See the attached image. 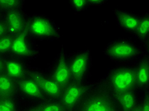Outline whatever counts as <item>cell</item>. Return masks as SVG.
<instances>
[{
  "mask_svg": "<svg viewBox=\"0 0 149 111\" xmlns=\"http://www.w3.org/2000/svg\"><path fill=\"white\" fill-rule=\"evenodd\" d=\"M78 107L79 111H120L112 93L103 84L88 88Z\"/></svg>",
  "mask_w": 149,
  "mask_h": 111,
  "instance_id": "obj_1",
  "label": "cell"
},
{
  "mask_svg": "<svg viewBox=\"0 0 149 111\" xmlns=\"http://www.w3.org/2000/svg\"><path fill=\"white\" fill-rule=\"evenodd\" d=\"M105 55L113 61L127 62L136 59L141 50L136 43L126 38L113 40L104 49Z\"/></svg>",
  "mask_w": 149,
  "mask_h": 111,
  "instance_id": "obj_2",
  "label": "cell"
},
{
  "mask_svg": "<svg viewBox=\"0 0 149 111\" xmlns=\"http://www.w3.org/2000/svg\"><path fill=\"white\" fill-rule=\"evenodd\" d=\"M107 87L111 93H121L134 90L136 86V69L121 67L113 70L108 74Z\"/></svg>",
  "mask_w": 149,
  "mask_h": 111,
  "instance_id": "obj_3",
  "label": "cell"
},
{
  "mask_svg": "<svg viewBox=\"0 0 149 111\" xmlns=\"http://www.w3.org/2000/svg\"><path fill=\"white\" fill-rule=\"evenodd\" d=\"M89 51L80 50L74 53L68 62L72 81L83 83L91 65Z\"/></svg>",
  "mask_w": 149,
  "mask_h": 111,
  "instance_id": "obj_4",
  "label": "cell"
},
{
  "mask_svg": "<svg viewBox=\"0 0 149 111\" xmlns=\"http://www.w3.org/2000/svg\"><path fill=\"white\" fill-rule=\"evenodd\" d=\"M28 33L41 38H54L59 36L58 30L54 23L48 18L36 16L26 23Z\"/></svg>",
  "mask_w": 149,
  "mask_h": 111,
  "instance_id": "obj_5",
  "label": "cell"
},
{
  "mask_svg": "<svg viewBox=\"0 0 149 111\" xmlns=\"http://www.w3.org/2000/svg\"><path fill=\"white\" fill-rule=\"evenodd\" d=\"M87 90L88 87L83 83L71 81L64 89L60 102L66 111H72L79 105Z\"/></svg>",
  "mask_w": 149,
  "mask_h": 111,
  "instance_id": "obj_6",
  "label": "cell"
},
{
  "mask_svg": "<svg viewBox=\"0 0 149 111\" xmlns=\"http://www.w3.org/2000/svg\"><path fill=\"white\" fill-rule=\"evenodd\" d=\"M52 79L63 90L72 81L68 62L66 59V53L63 48L54 67Z\"/></svg>",
  "mask_w": 149,
  "mask_h": 111,
  "instance_id": "obj_7",
  "label": "cell"
},
{
  "mask_svg": "<svg viewBox=\"0 0 149 111\" xmlns=\"http://www.w3.org/2000/svg\"><path fill=\"white\" fill-rule=\"evenodd\" d=\"M28 74L30 78L35 81L42 92L52 98H59L61 96L63 90L52 78H49L36 71H28Z\"/></svg>",
  "mask_w": 149,
  "mask_h": 111,
  "instance_id": "obj_8",
  "label": "cell"
},
{
  "mask_svg": "<svg viewBox=\"0 0 149 111\" xmlns=\"http://www.w3.org/2000/svg\"><path fill=\"white\" fill-rule=\"evenodd\" d=\"M116 21L124 31L134 34L140 21L141 16L133 12L117 9L114 10Z\"/></svg>",
  "mask_w": 149,
  "mask_h": 111,
  "instance_id": "obj_9",
  "label": "cell"
},
{
  "mask_svg": "<svg viewBox=\"0 0 149 111\" xmlns=\"http://www.w3.org/2000/svg\"><path fill=\"white\" fill-rule=\"evenodd\" d=\"M28 29L26 25L24 31L15 37L11 51L15 55L23 58H30L33 56L34 51L28 41Z\"/></svg>",
  "mask_w": 149,
  "mask_h": 111,
  "instance_id": "obj_10",
  "label": "cell"
},
{
  "mask_svg": "<svg viewBox=\"0 0 149 111\" xmlns=\"http://www.w3.org/2000/svg\"><path fill=\"white\" fill-rule=\"evenodd\" d=\"M5 22L8 34L13 37L18 36L26 28L23 15L19 10L7 11Z\"/></svg>",
  "mask_w": 149,
  "mask_h": 111,
  "instance_id": "obj_11",
  "label": "cell"
},
{
  "mask_svg": "<svg viewBox=\"0 0 149 111\" xmlns=\"http://www.w3.org/2000/svg\"><path fill=\"white\" fill-rule=\"evenodd\" d=\"M18 85L22 92L33 98L43 99V92L37 83L31 78H24L17 81Z\"/></svg>",
  "mask_w": 149,
  "mask_h": 111,
  "instance_id": "obj_12",
  "label": "cell"
},
{
  "mask_svg": "<svg viewBox=\"0 0 149 111\" xmlns=\"http://www.w3.org/2000/svg\"><path fill=\"white\" fill-rule=\"evenodd\" d=\"M113 95L120 111H132L137 105L136 97L134 91L115 93Z\"/></svg>",
  "mask_w": 149,
  "mask_h": 111,
  "instance_id": "obj_13",
  "label": "cell"
},
{
  "mask_svg": "<svg viewBox=\"0 0 149 111\" xmlns=\"http://www.w3.org/2000/svg\"><path fill=\"white\" fill-rule=\"evenodd\" d=\"M136 86L147 88L149 83V60L147 57L142 59L136 69Z\"/></svg>",
  "mask_w": 149,
  "mask_h": 111,
  "instance_id": "obj_14",
  "label": "cell"
},
{
  "mask_svg": "<svg viewBox=\"0 0 149 111\" xmlns=\"http://www.w3.org/2000/svg\"><path fill=\"white\" fill-rule=\"evenodd\" d=\"M6 74L13 79L19 81L25 78V70L21 62L15 60H10L5 65Z\"/></svg>",
  "mask_w": 149,
  "mask_h": 111,
  "instance_id": "obj_15",
  "label": "cell"
},
{
  "mask_svg": "<svg viewBox=\"0 0 149 111\" xmlns=\"http://www.w3.org/2000/svg\"><path fill=\"white\" fill-rule=\"evenodd\" d=\"M15 90V80L6 74H0V97H11Z\"/></svg>",
  "mask_w": 149,
  "mask_h": 111,
  "instance_id": "obj_16",
  "label": "cell"
},
{
  "mask_svg": "<svg viewBox=\"0 0 149 111\" xmlns=\"http://www.w3.org/2000/svg\"><path fill=\"white\" fill-rule=\"evenodd\" d=\"M136 38L143 43H147L149 37V16L146 14L141 16L138 28L134 32Z\"/></svg>",
  "mask_w": 149,
  "mask_h": 111,
  "instance_id": "obj_17",
  "label": "cell"
},
{
  "mask_svg": "<svg viewBox=\"0 0 149 111\" xmlns=\"http://www.w3.org/2000/svg\"><path fill=\"white\" fill-rule=\"evenodd\" d=\"M0 111H16V105L11 97H0Z\"/></svg>",
  "mask_w": 149,
  "mask_h": 111,
  "instance_id": "obj_18",
  "label": "cell"
},
{
  "mask_svg": "<svg viewBox=\"0 0 149 111\" xmlns=\"http://www.w3.org/2000/svg\"><path fill=\"white\" fill-rule=\"evenodd\" d=\"M14 38L15 37L9 34L0 38V53H6L11 50Z\"/></svg>",
  "mask_w": 149,
  "mask_h": 111,
  "instance_id": "obj_19",
  "label": "cell"
},
{
  "mask_svg": "<svg viewBox=\"0 0 149 111\" xmlns=\"http://www.w3.org/2000/svg\"><path fill=\"white\" fill-rule=\"evenodd\" d=\"M40 111H66L60 102H50L40 106Z\"/></svg>",
  "mask_w": 149,
  "mask_h": 111,
  "instance_id": "obj_20",
  "label": "cell"
},
{
  "mask_svg": "<svg viewBox=\"0 0 149 111\" xmlns=\"http://www.w3.org/2000/svg\"><path fill=\"white\" fill-rule=\"evenodd\" d=\"M21 2L18 0H0V8L7 11L18 10Z\"/></svg>",
  "mask_w": 149,
  "mask_h": 111,
  "instance_id": "obj_21",
  "label": "cell"
},
{
  "mask_svg": "<svg viewBox=\"0 0 149 111\" xmlns=\"http://www.w3.org/2000/svg\"><path fill=\"white\" fill-rule=\"evenodd\" d=\"M70 5L74 11L76 12H83L87 8L88 3L86 0H72L70 1Z\"/></svg>",
  "mask_w": 149,
  "mask_h": 111,
  "instance_id": "obj_22",
  "label": "cell"
},
{
  "mask_svg": "<svg viewBox=\"0 0 149 111\" xmlns=\"http://www.w3.org/2000/svg\"><path fill=\"white\" fill-rule=\"evenodd\" d=\"M141 105V111H149V96L148 94L145 95L143 101L142 102Z\"/></svg>",
  "mask_w": 149,
  "mask_h": 111,
  "instance_id": "obj_23",
  "label": "cell"
},
{
  "mask_svg": "<svg viewBox=\"0 0 149 111\" xmlns=\"http://www.w3.org/2000/svg\"><path fill=\"white\" fill-rule=\"evenodd\" d=\"M7 29H6V26L5 22L0 21V38L7 35Z\"/></svg>",
  "mask_w": 149,
  "mask_h": 111,
  "instance_id": "obj_24",
  "label": "cell"
},
{
  "mask_svg": "<svg viewBox=\"0 0 149 111\" xmlns=\"http://www.w3.org/2000/svg\"><path fill=\"white\" fill-rule=\"evenodd\" d=\"M107 1L104 0H89L87 1L88 5L93 6H99L104 5Z\"/></svg>",
  "mask_w": 149,
  "mask_h": 111,
  "instance_id": "obj_25",
  "label": "cell"
},
{
  "mask_svg": "<svg viewBox=\"0 0 149 111\" xmlns=\"http://www.w3.org/2000/svg\"><path fill=\"white\" fill-rule=\"evenodd\" d=\"M5 63L3 62L2 58L0 57V74H2L5 70Z\"/></svg>",
  "mask_w": 149,
  "mask_h": 111,
  "instance_id": "obj_26",
  "label": "cell"
},
{
  "mask_svg": "<svg viewBox=\"0 0 149 111\" xmlns=\"http://www.w3.org/2000/svg\"><path fill=\"white\" fill-rule=\"evenodd\" d=\"M28 111H40V106L32 107V108L29 109Z\"/></svg>",
  "mask_w": 149,
  "mask_h": 111,
  "instance_id": "obj_27",
  "label": "cell"
},
{
  "mask_svg": "<svg viewBox=\"0 0 149 111\" xmlns=\"http://www.w3.org/2000/svg\"><path fill=\"white\" fill-rule=\"evenodd\" d=\"M132 111H141L140 104V105H136V106L134 107V108L133 109V110H132Z\"/></svg>",
  "mask_w": 149,
  "mask_h": 111,
  "instance_id": "obj_28",
  "label": "cell"
},
{
  "mask_svg": "<svg viewBox=\"0 0 149 111\" xmlns=\"http://www.w3.org/2000/svg\"><path fill=\"white\" fill-rule=\"evenodd\" d=\"M0 9H1V8H0Z\"/></svg>",
  "mask_w": 149,
  "mask_h": 111,
  "instance_id": "obj_29",
  "label": "cell"
}]
</instances>
